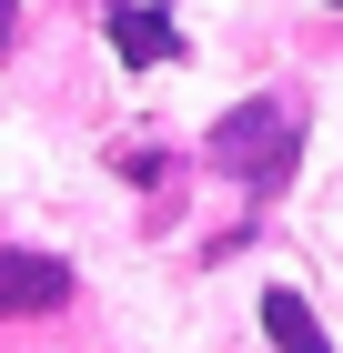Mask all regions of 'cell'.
I'll return each mask as SVG.
<instances>
[{
	"label": "cell",
	"mask_w": 343,
	"mask_h": 353,
	"mask_svg": "<svg viewBox=\"0 0 343 353\" xmlns=\"http://www.w3.org/2000/svg\"><path fill=\"white\" fill-rule=\"evenodd\" d=\"M212 162L233 172L242 192H283L293 162H303V121H293L283 101H242V111L212 121Z\"/></svg>",
	"instance_id": "cell-1"
},
{
	"label": "cell",
	"mask_w": 343,
	"mask_h": 353,
	"mask_svg": "<svg viewBox=\"0 0 343 353\" xmlns=\"http://www.w3.org/2000/svg\"><path fill=\"white\" fill-rule=\"evenodd\" d=\"M61 293H71V263H51V252H0V323L10 313H51Z\"/></svg>",
	"instance_id": "cell-2"
},
{
	"label": "cell",
	"mask_w": 343,
	"mask_h": 353,
	"mask_svg": "<svg viewBox=\"0 0 343 353\" xmlns=\"http://www.w3.org/2000/svg\"><path fill=\"white\" fill-rule=\"evenodd\" d=\"M111 41H121V61H172L182 51L172 10H141V0H111Z\"/></svg>",
	"instance_id": "cell-3"
},
{
	"label": "cell",
	"mask_w": 343,
	"mask_h": 353,
	"mask_svg": "<svg viewBox=\"0 0 343 353\" xmlns=\"http://www.w3.org/2000/svg\"><path fill=\"white\" fill-rule=\"evenodd\" d=\"M263 333H273V353H333V343H323V323L303 313V293H283V283L263 293Z\"/></svg>",
	"instance_id": "cell-4"
},
{
	"label": "cell",
	"mask_w": 343,
	"mask_h": 353,
	"mask_svg": "<svg viewBox=\"0 0 343 353\" xmlns=\"http://www.w3.org/2000/svg\"><path fill=\"white\" fill-rule=\"evenodd\" d=\"M10 30H21V0H0V51H10Z\"/></svg>",
	"instance_id": "cell-5"
},
{
	"label": "cell",
	"mask_w": 343,
	"mask_h": 353,
	"mask_svg": "<svg viewBox=\"0 0 343 353\" xmlns=\"http://www.w3.org/2000/svg\"><path fill=\"white\" fill-rule=\"evenodd\" d=\"M333 10H343V0H333Z\"/></svg>",
	"instance_id": "cell-6"
}]
</instances>
